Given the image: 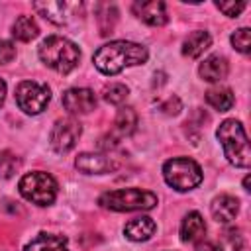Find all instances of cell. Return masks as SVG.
Masks as SVG:
<instances>
[{"mask_svg":"<svg viewBox=\"0 0 251 251\" xmlns=\"http://www.w3.org/2000/svg\"><path fill=\"white\" fill-rule=\"evenodd\" d=\"M157 231V224L153 218L149 216H139V218H133L129 220L126 226H124V235L133 241V243H141V241H149Z\"/></svg>","mask_w":251,"mask_h":251,"instance_id":"15","label":"cell"},{"mask_svg":"<svg viewBox=\"0 0 251 251\" xmlns=\"http://www.w3.org/2000/svg\"><path fill=\"white\" fill-rule=\"evenodd\" d=\"M204 98L218 112H227L235 104V96H233L231 88H227V86H212V88L206 90Z\"/></svg>","mask_w":251,"mask_h":251,"instance_id":"20","label":"cell"},{"mask_svg":"<svg viewBox=\"0 0 251 251\" xmlns=\"http://www.w3.org/2000/svg\"><path fill=\"white\" fill-rule=\"evenodd\" d=\"M75 167L84 175H106L118 169V163L108 153H90L84 151L75 159Z\"/></svg>","mask_w":251,"mask_h":251,"instance_id":"10","label":"cell"},{"mask_svg":"<svg viewBox=\"0 0 251 251\" xmlns=\"http://www.w3.org/2000/svg\"><path fill=\"white\" fill-rule=\"evenodd\" d=\"M161 110H163V114H167V116H176V114L182 110V102H180L178 96H171L167 102L161 104Z\"/></svg>","mask_w":251,"mask_h":251,"instance_id":"28","label":"cell"},{"mask_svg":"<svg viewBox=\"0 0 251 251\" xmlns=\"http://www.w3.org/2000/svg\"><path fill=\"white\" fill-rule=\"evenodd\" d=\"M194 251H222V247L216 241H198Z\"/></svg>","mask_w":251,"mask_h":251,"instance_id":"29","label":"cell"},{"mask_svg":"<svg viewBox=\"0 0 251 251\" xmlns=\"http://www.w3.org/2000/svg\"><path fill=\"white\" fill-rule=\"evenodd\" d=\"M147 59H149V51L145 45L135 41H126V39L108 41L102 47H98L96 53L92 55L94 67L108 76L120 75L127 67L145 65Z\"/></svg>","mask_w":251,"mask_h":251,"instance_id":"1","label":"cell"},{"mask_svg":"<svg viewBox=\"0 0 251 251\" xmlns=\"http://www.w3.org/2000/svg\"><path fill=\"white\" fill-rule=\"evenodd\" d=\"M229 73V63L224 55H210L198 65V75L206 82H222Z\"/></svg>","mask_w":251,"mask_h":251,"instance_id":"14","label":"cell"},{"mask_svg":"<svg viewBox=\"0 0 251 251\" xmlns=\"http://www.w3.org/2000/svg\"><path fill=\"white\" fill-rule=\"evenodd\" d=\"M163 178L176 192H190L204 180L202 167L190 157H173L163 163Z\"/></svg>","mask_w":251,"mask_h":251,"instance_id":"5","label":"cell"},{"mask_svg":"<svg viewBox=\"0 0 251 251\" xmlns=\"http://www.w3.org/2000/svg\"><path fill=\"white\" fill-rule=\"evenodd\" d=\"M210 45L212 35L206 29H196L182 41V55L188 59H198L206 49H210Z\"/></svg>","mask_w":251,"mask_h":251,"instance_id":"19","label":"cell"},{"mask_svg":"<svg viewBox=\"0 0 251 251\" xmlns=\"http://www.w3.org/2000/svg\"><path fill=\"white\" fill-rule=\"evenodd\" d=\"M33 10L43 16L45 20H49L55 25H63L67 24V16L71 10V4L67 2H33Z\"/></svg>","mask_w":251,"mask_h":251,"instance_id":"18","label":"cell"},{"mask_svg":"<svg viewBox=\"0 0 251 251\" xmlns=\"http://www.w3.org/2000/svg\"><path fill=\"white\" fill-rule=\"evenodd\" d=\"M16 59V45L10 39L0 41V65H8Z\"/></svg>","mask_w":251,"mask_h":251,"instance_id":"26","label":"cell"},{"mask_svg":"<svg viewBox=\"0 0 251 251\" xmlns=\"http://www.w3.org/2000/svg\"><path fill=\"white\" fill-rule=\"evenodd\" d=\"M98 204L112 212H135V210H153L159 204V198L155 192L145 188H118L108 190L98 196Z\"/></svg>","mask_w":251,"mask_h":251,"instance_id":"4","label":"cell"},{"mask_svg":"<svg viewBox=\"0 0 251 251\" xmlns=\"http://www.w3.org/2000/svg\"><path fill=\"white\" fill-rule=\"evenodd\" d=\"M6 90H8V86H6L4 78H0V108H2L4 100H6Z\"/></svg>","mask_w":251,"mask_h":251,"instance_id":"30","label":"cell"},{"mask_svg":"<svg viewBox=\"0 0 251 251\" xmlns=\"http://www.w3.org/2000/svg\"><path fill=\"white\" fill-rule=\"evenodd\" d=\"M82 135V126L78 120L75 118H61L53 124L51 127V133H49V143H51V149L59 155H67L71 153L78 139Z\"/></svg>","mask_w":251,"mask_h":251,"instance_id":"8","label":"cell"},{"mask_svg":"<svg viewBox=\"0 0 251 251\" xmlns=\"http://www.w3.org/2000/svg\"><path fill=\"white\" fill-rule=\"evenodd\" d=\"M210 214H212V218L218 224L227 226L239 214V200L235 196H231V194H226V192L224 194H218L210 202Z\"/></svg>","mask_w":251,"mask_h":251,"instance_id":"13","label":"cell"},{"mask_svg":"<svg viewBox=\"0 0 251 251\" xmlns=\"http://www.w3.org/2000/svg\"><path fill=\"white\" fill-rule=\"evenodd\" d=\"M61 102H63V108L71 116H82V114H90L96 108V94L90 88L75 86L63 92Z\"/></svg>","mask_w":251,"mask_h":251,"instance_id":"9","label":"cell"},{"mask_svg":"<svg viewBox=\"0 0 251 251\" xmlns=\"http://www.w3.org/2000/svg\"><path fill=\"white\" fill-rule=\"evenodd\" d=\"M12 35H14L18 41L27 43V41H31V39H35V37L39 35V25H37V22L33 20V16L22 14V16L16 18V22H14V25H12Z\"/></svg>","mask_w":251,"mask_h":251,"instance_id":"21","label":"cell"},{"mask_svg":"<svg viewBox=\"0 0 251 251\" xmlns=\"http://www.w3.org/2000/svg\"><path fill=\"white\" fill-rule=\"evenodd\" d=\"M224 235H226V239H227V243H229V247L233 251H241L243 249V235H241L239 227H227L224 231Z\"/></svg>","mask_w":251,"mask_h":251,"instance_id":"27","label":"cell"},{"mask_svg":"<svg viewBox=\"0 0 251 251\" xmlns=\"http://www.w3.org/2000/svg\"><path fill=\"white\" fill-rule=\"evenodd\" d=\"M178 233H180V241H184V243L202 241V237H204V233H206V222H204L202 214L196 212V210L188 212V214L182 218V222H180Z\"/></svg>","mask_w":251,"mask_h":251,"instance_id":"16","label":"cell"},{"mask_svg":"<svg viewBox=\"0 0 251 251\" xmlns=\"http://www.w3.org/2000/svg\"><path fill=\"white\" fill-rule=\"evenodd\" d=\"M129 96V88L124 84V82H112L104 88L102 92V98L108 102V104H114V106H120L126 102V98Z\"/></svg>","mask_w":251,"mask_h":251,"instance_id":"23","label":"cell"},{"mask_svg":"<svg viewBox=\"0 0 251 251\" xmlns=\"http://www.w3.org/2000/svg\"><path fill=\"white\" fill-rule=\"evenodd\" d=\"M37 55H39V59L45 67H49V69H53L61 75H69L80 63L78 45L75 41L63 37V35L45 37L37 47Z\"/></svg>","mask_w":251,"mask_h":251,"instance_id":"3","label":"cell"},{"mask_svg":"<svg viewBox=\"0 0 251 251\" xmlns=\"http://www.w3.org/2000/svg\"><path fill=\"white\" fill-rule=\"evenodd\" d=\"M22 167V159L12 151H0V178H12Z\"/></svg>","mask_w":251,"mask_h":251,"instance_id":"22","label":"cell"},{"mask_svg":"<svg viewBox=\"0 0 251 251\" xmlns=\"http://www.w3.org/2000/svg\"><path fill=\"white\" fill-rule=\"evenodd\" d=\"M131 12L141 22H145L147 25H153V27H161L169 22L167 4L163 0H135L131 4Z\"/></svg>","mask_w":251,"mask_h":251,"instance_id":"11","label":"cell"},{"mask_svg":"<svg viewBox=\"0 0 251 251\" xmlns=\"http://www.w3.org/2000/svg\"><path fill=\"white\" fill-rule=\"evenodd\" d=\"M249 186H251V176H249V175H247V176H245V178H243V190H245V192H249V190H251V188H249Z\"/></svg>","mask_w":251,"mask_h":251,"instance_id":"31","label":"cell"},{"mask_svg":"<svg viewBox=\"0 0 251 251\" xmlns=\"http://www.w3.org/2000/svg\"><path fill=\"white\" fill-rule=\"evenodd\" d=\"M229 41H231V45H233L235 51L247 55V53L251 51V29H249V27H239V29H235V31L229 35Z\"/></svg>","mask_w":251,"mask_h":251,"instance_id":"24","label":"cell"},{"mask_svg":"<svg viewBox=\"0 0 251 251\" xmlns=\"http://www.w3.org/2000/svg\"><path fill=\"white\" fill-rule=\"evenodd\" d=\"M137 127V114L131 106H122L114 118V126H112V131L108 133V139L110 141V147L118 145L122 139L129 137Z\"/></svg>","mask_w":251,"mask_h":251,"instance_id":"12","label":"cell"},{"mask_svg":"<svg viewBox=\"0 0 251 251\" xmlns=\"http://www.w3.org/2000/svg\"><path fill=\"white\" fill-rule=\"evenodd\" d=\"M216 137H218V141L224 149V157L227 159L229 165H233L237 169H247L251 165L249 139H247L245 127L239 120H235V118L224 120L216 129Z\"/></svg>","mask_w":251,"mask_h":251,"instance_id":"2","label":"cell"},{"mask_svg":"<svg viewBox=\"0 0 251 251\" xmlns=\"http://www.w3.org/2000/svg\"><path fill=\"white\" fill-rule=\"evenodd\" d=\"M51 100V90L47 84L37 80H22L16 86V104L27 116L41 114Z\"/></svg>","mask_w":251,"mask_h":251,"instance_id":"7","label":"cell"},{"mask_svg":"<svg viewBox=\"0 0 251 251\" xmlns=\"http://www.w3.org/2000/svg\"><path fill=\"white\" fill-rule=\"evenodd\" d=\"M24 251H71V249H69V239L65 235L41 231L24 247Z\"/></svg>","mask_w":251,"mask_h":251,"instance_id":"17","label":"cell"},{"mask_svg":"<svg viewBox=\"0 0 251 251\" xmlns=\"http://www.w3.org/2000/svg\"><path fill=\"white\" fill-rule=\"evenodd\" d=\"M18 190H20L22 198H25L27 202L45 208L57 200L59 184L53 175H49L45 171H31L20 178Z\"/></svg>","mask_w":251,"mask_h":251,"instance_id":"6","label":"cell"},{"mask_svg":"<svg viewBox=\"0 0 251 251\" xmlns=\"http://www.w3.org/2000/svg\"><path fill=\"white\" fill-rule=\"evenodd\" d=\"M245 6H247V2H243V0H227V2H216V8L224 14V16H227V18H237L243 10H245Z\"/></svg>","mask_w":251,"mask_h":251,"instance_id":"25","label":"cell"}]
</instances>
